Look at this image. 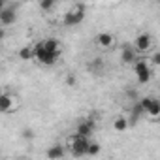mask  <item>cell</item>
Instances as JSON below:
<instances>
[{"instance_id":"4","label":"cell","mask_w":160,"mask_h":160,"mask_svg":"<svg viewBox=\"0 0 160 160\" xmlns=\"http://www.w3.org/2000/svg\"><path fill=\"white\" fill-rule=\"evenodd\" d=\"M89 143H91V139H89L87 136L75 134V136L70 139V151H72V154H73V156H85Z\"/></svg>"},{"instance_id":"13","label":"cell","mask_w":160,"mask_h":160,"mask_svg":"<svg viewBox=\"0 0 160 160\" xmlns=\"http://www.w3.org/2000/svg\"><path fill=\"white\" fill-rule=\"evenodd\" d=\"M121 60H122L124 64H132V62L136 60V51H134L130 45H124L122 51H121Z\"/></svg>"},{"instance_id":"1","label":"cell","mask_w":160,"mask_h":160,"mask_svg":"<svg viewBox=\"0 0 160 160\" xmlns=\"http://www.w3.org/2000/svg\"><path fill=\"white\" fill-rule=\"evenodd\" d=\"M134 73L138 77V83L139 85H147L151 81V77H152V70L149 66L147 60H134Z\"/></svg>"},{"instance_id":"10","label":"cell","mask_w":160,"mask_h":160,"mask_svg":"<svg viewBox=\"0 0 160 160\" xmlns=\"http://www.w3.org/2000/svg\"><path fill=\"white\" fill-rule=\"evenodd\" d=\"M145 115V111H143V108L139 106V102L136 100L134 102V106H132V111H130V119H128V126H134L141 117Z\"/></svg>"},{"instance_id":"20","label":"cell","mask_w":160,"mask_h":160,"mask_svg":"<svg viewBox=\"0 0 160 160\" xmlns=\"http://www.w3.org/2000/svg\"><path fill=\"white\" fill-rule=\"evenodd\" d=\"M21 136H23L25 139H32V138H34V132H32L30 128H23V132H21Z\"/></svg>"},{"instance_id":"25","label":"cell","mask_w":160,"mask_h":160,"mask_svg":"<svg viewBox=\"0 0 160 160\" xmlns=\"http://www.w3.org/2000/svg\"><path fill=\"white\" fill-rule=\"evenodd\" d=\"M0 94H2V91H0Z\"/></svg>"},{"instance_id":"12","label":"cell","mask_w":160,"mask_h":160,"mask_svg":"<svg viewBox=\"0 0 160 160\" xmlns=\"http://www.w3.org/2000/svg\"><path fill=\"white\" fill-rule=\"evenodd\" d=\"M43 47L49 51V53H55V55H60V42L57 40V38H47L45 42H43Z\"/></svg>"},{"instance_id":"19","label":"cell","mask_w":160,"mask_h":160,"mask_svg":"<svg viewBox=\"0 0 160 160\" xmlns=\"http://www.w3.org/2000/svg\"><path fill=\"white\" fill-rule=\"evenodd\" d=\"M89 68H91V72H100V70L104 68V60H102V58H94Z\"/></svg>"},{"instance_id":"2","label":"cell","mask_w":160,"mask_h":160,"mask_svg":"<svg viewBox=\"0 0 160 160\" xmlns=\"http://www.w3.org/2000/svg\"><path fill=\"white\" fill-rule=\"evenodd\" d=\"M32 53H34V58H36L40 64H45V66L55 64V62H57V58H58V55L49 53V51L43 47V42H42V43H36V45L32 47Z\"/></svg>"},{"instance_id":"16","label":"cell","mask_w":160,"mask_h":160,"mask_svg":"<svg viewBox=\"0 0 160 160\" xmlns=\"http://www.w3.org/2000/svg\"><path fill=\"white\" fill-rule=\"evenodd\" d=\"M19 58H21V60H30V58H34L32 47H21V49H19Z\"/></svg>"},{"instance_id":"17","label":"cell","mask_w":160,"mask_h":160,"mask_svg":"<svg viewBox=\"0 0 160 160\" xmlns=\"http://www.w3.org/2000/svg\"><path fill=\"white\" fill-rule=\"evenodd\" d=\"M57 4V0H40V10L42 12H51Z\"/></svg>"},{"instance_id":"3","label":"cell","mask_w":160,"mask_h":160,"mask_svg":"<svg viewBox=\"0 0 160 160\" xmlns=\"http://www.w3.org/2000/svg\"><path fill=\"white\" fill-rule=\"evenodd\" d=\"M83 19H85V6H83V4H77L73 10H70V12L64 15L62 23H64L66 27H77V25L83 23Z\"/></svg>"},{"instance_id":"22","label":"cell","mask_w":160,"mask_h":160,"mask_svg":"<svg viewBox=\"0 0 160 160\" xmlns=\"http://www.w3.org/2000/svg\"><path fill=\"white\" fill-rule=\"evenodd\" d=\"M152 64H154V66L160 64V53H154V57H152Z\"/></svg>"},{"instance_id":"15","label":"cell","mask_w":160,"mask_h":160,"mask_svg":"<svg viewBox=\"0 0 160 160\" xmlns=\"http://www.w3.org/2000/svg\"><path fill=\"white\" fill-rule=\"evenodd\" d=\"M113 128H115L117 132H126V130H128V119H126V117H117V119L113 121Z\"/></svg>"},{"instance_id":"14","label":"cell","mask_w":160,"mask_h":160,"mask_svg":"<svg viewBox=\"0 0 160 160\" xmlns=\"http://www.w3.org/2000/svg\"><path fill=\"white\" fill-rule=\"evenodd\" d=\"M145 115H151L152 119H156V117L160 115V102H158L156 98H152V102H151V106L147 108V111H145Z\"/></svg>"},{"instance_id":"24","label":"cell","mask_w":160,"mask_h":160,"mask_svg":"<svg viewBox=\"0 0 160 160\" xmlns=\"http://www.w3.org/2000/svg\"><path fill=\"white\" fill-rule=\"evenodd\" d=\"M4 38H6V30H4V28H2V27H0V42H2V40H4Z\"/></svg>"},{"instance_id":"18","label":"cell","mask_w":160,"mask_h":160,"mask_svg":"<svg viewBox=\"0 0 160 160\" xmlns=\"http://www.w3.org/2000/svg\"><path fill=\"white\" fill-rule=\"evenodd\" d=\"M98 152H100V145L91 141V143H89V147H87V154H85V156H96Z\"/></svg>"},{"instance_id":"6","label":"cell","mask_w":160,"mask_h":160,"mask_svg":"<svg viewBox=\"0 0 160 160\" xmlns=\"http://www.w3.org/2000/svg\"><path fill=\"white\" fill-rule=\"evenodd\" d=\"M151 47H152V36H151V34L143 32V34H139V36L136 38V49H138L139 53H147Z\"/></svg>"},{"instance_id":"11","label":"cell","mask_w":160,"mask_h":160,"mask_svg":"<svg viewBox=\"0 0 160 160\" xmlns=\"http://www.w3.org/2000/svg\"><path fill=\"white\" fill-rule=\"evenodd\" d=\"M45 154H47V158H51V160L55 158V160H57V158H62V156L66 154V151H64V147H62L60 143H55V145H51V147L47 149Z\"/></svg>"},{"instance_id":"21","label":"cell","mask_w":160,"mask_h":160,"mask_svg":"<svg viewBox=\"0 0 160 160\" xmlns=\"http://www.w3.org/2000/svg\"><path fill=\"white\" fill-rule=\"evenodd\" d=\"M66 83H68L70 87H75V85H77V79H75V75H73V73H70V75L66 77Z\"/></svg>"},{"instance_id":"23","label":"cell","mask_w":160,"mask_h":160,"mask_svg":"<svg viewBox=\"0 0 160 160\" xmlns=\"http://www.w3.org/2000/svg\"><path fill=\"white\" fill-rule=\"evenodd\" d=\"M6 6H8V0H0V12H2Z\"/></svg>"},{"instance_id":"7","label":"cell","mask_w":160,"mask_h":160,"mask_svg":"<svg viewBox=\"0 0 160 160\" xmlns=\"http://www.w3.org/2000/svg\"><path fill=\"white\" fill-rule=\"evenodd\" d=\"M94 128H96V122H94V119H85V121H81L77 124V128H75V134H79V136H91L92 132H94Z\"/></svg>"},{"instance_id":"9","label":"cell","mask_w":160,"mask_h":160,"mask_svg":"<svg viewBox=\"0 0 160 160\" xmlns=\"http://www.w3.org/2000/svg\"><path fill=\"white\" fill-rule=\"evenodd\" d=\"M15 108H13V98L12 94H6L2 92L0 94V113H12Z\"/></svg>"},{"instance_id":"8","label":"cell","mask_w":160,"mask_h":160,"mask_svg":"<svg viewBox=\"0 0 160 160\" xmlns=\"http://www.w3.org/2000/svg\"><path fill=\"white\" fill-rule=\"evenodd\" d=\"M113 42H115V36H113V34H109V32H100V34H96V36H94V43H96L98 47H102V49L111 47V45H113Z\"/></svg>"},{"instance_id":"5","label":"cell","mask_w":160,"mask_h":160,"mask_svg":"<svg viewBox=\"0 0 160 160\" xmlns=\"http://www.w3.org/2000/svg\"><path fill=\"white\" fill-rule=\"evenodd\" d=\"M15 21H17V8L8 4L2 12H0V25L2 27H12Z\"/></svg>"}]
</instances>
